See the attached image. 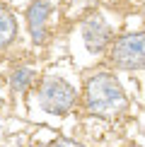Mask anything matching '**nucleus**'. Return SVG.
Wrapping results in <instances>:
<instances>
[{
    "label": "nucleus",
    "mask_w": 145,
    "mask_h": 147,
    "mask_svg": "<svg viewBox=\"0 0 145 147\" xmlns=\"http://www.w3.org/2000/svg\"><path fill=\"white\" fill-rule=\"evenodd\" d=\"M34 80H36L34 68H29V65H20V68H15V70H12V75H10V87H12V92L22 94V92H27L34 84Z\"/></svg>",
    "instance_id": "7"
},
{
    "label": "nucleus",
    "mask_w": 145,
    "mask_h": 147,
    "mask_svg": "<svg viewBox=\"0 0 145 147\" xmlns=\"http://www.w3.org/2000/svg\"><path fill=\"white\" fill-rule=\"evenodd\" d=\"M128 96L111 72H97L85 82V111L104 121H114L126 113Z\"/></svg>",
    "instance_id": "1"
},
{
    "label": "nucleus",
    "mask_w": 145,
    "mask_h": 147,
    "mask_svg": "<svg viewBox=\"0 0 145 147\" xmlns=\"http://www.w3.org/2000/svg\"><path fill=\"white\" fill-rule=\"evenodd\" d=\"M51 3L48 0H34L27 10V24H29V34H32V41L34 44H44L46 41V22L51 17Z\"/></svg>",
    "instance_id": "5"
},
{
    "label": "nucleus",
    "mask_w": 145,
    "mask_h": 147,
    "mask_svg": "<svg viewBox=\"0 0 145 147\" xmlns=\"http://www.w3.org/2000/svg\"><path fill=\"white\" fill-rule=\"evenodd\" d=\"M39 106L46 113L53 116H65L75 109L77 104V92L70 82H65L63 77H44L39 84Z\"/></svg>",
    "instance_id": "2"
},
{
    "label": "nucleus",
    "mask_w": 145,
    "mask_h": 147,
    "mask_svg": "<svg viewBox=\"0 0 145 147\" xmlns=\"http://www.w3.org/2000/svg\"><path fill=\"white\" fill-rule=\"evenodd\" d=\"M17 36V22H15V15L10 10L0 7V51L7 48Z\"/></svg>",
    "instance_id": "6"
},
{
    "label": "nucleus",
    "mask_w": 145,
    "mask_h": 147,
    "mask_svg": "<svg viewBox=\"0 0 145 147\" xmlns=\"http://www.w3.org/2000/svg\"><path fill=\"white\" fill-rule=\"evenodd\" d=\"M82 41H85L89 53H102L111 46L114 34H111V27L104 22L102 15H89L82 22Z\"/></svg>",
    "instance_id": "4"
},
{
    "label": "nucleus",
    "mask_w": 145,
    "mask_h": 147,
    "mask_svg": "<svg viewBox=\"0 0 145 147\" xmlns=\"http://www.w3.org/2000/svg\"><path fill=\"white\" fill-rule=\"evenodd\" d=\"M48 147H82V145L75 142V140H68V138H58V140H53Z\"/></svg>",
    "instance_id": "8"
},
{
    "label": "nucleus",
    "mask_w": 145,
    "mask_h": 147,
    "mask_svg": "<svg viewBox=\"0 0 145 147\" xmlns=\"http://www.w3.org/2000/svg\"><path fill=\"white\" fill-rule=\"evenodd\" d=\"M109 60L119 70H145V32H128L114 39Z\"/></svg>",
    "instance_id": "3"
}]
</instances>
